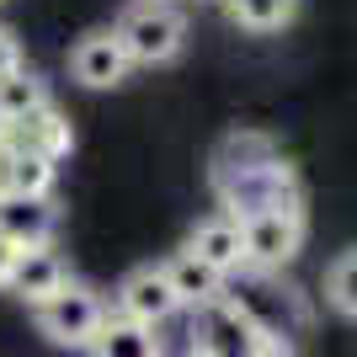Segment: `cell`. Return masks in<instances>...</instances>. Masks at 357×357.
Instances as JSON below:
<instances>
[{
  "label": "cell",
  "mask_w": 357,
  "mask_h": 357,
  "mask_svg": "<svg viewBox=\"0 0 357 357\" xmlns=\"http://www.w3.org/2000/svg\"><path fill=\"white\" fill-rule=\"evenodd\" d=\"M213 192H219L224 213H261V208H304V187H298V171L272 155V160H256L245 171H213Z\"/></svg>",
  "instance_id": "obj_1"
},
{
  "label": "cell",
  "mask_w": 357,
  "mask_h": 357,
  "mask_svg": "<svg viewBox=\"0 0 357 357\" xmlns=\"http://www.w3.org/2000/svg\"><path fill=\"white\" fill-rule=\"evenodd\" d=\"M112 32H118L128 64H144V70L171 64L181 48H187V16H181L171 0H139V6H128Z\"/></svg>",
  "instance_id": "obj_2"
},
{
  "label": "cell",
  "mask_w": 357,
  "mask_h": 357,
  "mask_svg": "<svg viewBox=\"0 0 357 357\" xmlns=\"http://www.w3.org/2000/svg\"><path fill=\"white\" fill-rule=\"evenodd\" d=\"M38 331H43L54 347H80L86 352L91 342H96V331H102V320H107V298L96 294V288H86V283H64L54 298H43L38 304Z\"/></svg>",
  "instance_id": "obj_3"
},
{
  "label": "cell",
  "mask_w": 357,
  "mask_h": 357,
  "mask_svg": "<svg viewBox=\"0 0 357 357\" xmlns=\"http://www.w3.org/2000/svg\"><path fill=\"white\" fill-rule=\"evenodd\" d=\"M240 229H245V272H283L304 245V208L245 213Z\"/></svg>",
  "instance_id": "obj_4"
},
{
  "label": "cell",
  "mask_w": 357,
  "mask_h": 357,
  "mask_svg": "<svg viewBox=\"0 0 357 357\" xmlns=\"http://www.w3.org/2000/svg\"><path fill=\"white\" fill-rule=\"evenodd\" d=\"M192 347H203V352H213V357H256L261 347H272V336H261V326H256L251 314L240 310L229 294H219L213 304L197 310Z\"/></svg>",
  "instance_id": "obj_5"
},
{
  "label": "cell",
  "mask_w": 357,
  "mask_h": 357,
  "mask_svg": "<svg viewBox=\"0 0 357 357\" xmlns=\"http://www.w3.org/2000/svg\"><path fill=\"white\" fill-rule=\"evenodd\" d=\"M128 54H123V43H118V32L112 27H91V32H80L75 38V48H70V75H75V86H86V91H112V86H123L128 80Z\"/></svg>",
  "instance_id": "obj_6"
},
{
  "label": "cell",
  "mask_w": 357,
  "mask_h": 357,
  "mask_svg": "<svg viewBox=\"0 0 357 357\" xmlns=\"http://www.w3.org/2000/svg\"><path fill=\"white\" fill-rule=\"evenodd\" d=\"M118 314L144 320V326H155V331H160L171 314H181V298H176V288H171V278H165L160 261L134 267V272L118 283Z\"/></svg>",
  "instance_id": "obj_7"
},
{
  "label": "cell",
  "mask_w": 357,
  "mask_h": 357,
  "mask_svg": "<svg viewBox=\"0 0 357 357\" xmlns=\"http://www.w3.org/2000/svg\"><path fill=\"white\" fill-rule=\"evenodd\" d=\"M0 144L6 149H27V155H48V160H64V155L75 149V128H70V118H64L54 102H43L38 112H27V118L0 123Z\"/></svg>",
  "instance_id": "obj_8"
},
{
  "label": "cell",
  "mask_w": 357,
  "mask_h": 357,
  "mask_svg": "<svg viewBox=\"0 0 357 357\" xmlns=\"http://www.w3.org/2000/svg\"><path fill=\"white\" fill-rule=\"evenodd\" d=\"M64 283H70V261H64L54 245H27V251H16V267H11V278H6V294L27 298L32 310H38V304L54 298Z\"/></svg>",
  "instance_id": "obj_9"
},
{
  "label": "cell",
  "mask_w": 357,
  "mask_h": 357,
  "mask_svg": "<svg viewBox=\"0 0 357 357\" xmlns=\"http://www.w3.org/2000/svg\"><path fill=\"white\" fill-rule=\"evenodd\" d=\"M0 235L11 240L16 251H27V245H54V235H59V208H54V197H0Z\"/></svg>",
  "instance_id": "obj_10"
},
{
  "label": "cell",
  "mask_w": 357,
  "mask_h": 357,
  "mask_svg": "<svg viewBox=\"0 0 357 357\" xmlns=\"http://www.w3.org/2000/svg\"><path fill=\"white\" fill-rule=\"evenodd\" d=\"M165 267V278H171V288H176V298H181V310H203V304H213V298L224 294V278L213 261H203V256L192 251V245H181V251H171L160 261Z\"/></svg>",
  "instance_id": "obj_11"
},
{
  "label": "cell",
  "mask_w": 357,
  "mask_h": 357,
  "mask_svg": "<svg viewBox=\"0 0 357 357\" xmlns=\"http://www.w3.org/2000/svg\"><path fill=\"white\" fill-rule=\"evenodd\" d=\"M187 245H192L203 261H213V267L224 272V278H235L240 267H245V229H240L235 213H208V219H197V229L187 235Z\"/></svg>",
  "instance_id": "obj_12"
},
{
  "label": "cell",
  "mask_w": 357,
  "mask_h": 357,
  "mask_svg": "<svg viewBox=\"0 0 357 357\" xmlns=\"http://www.w3.org/2000/svg\"><path fill=\"white\" fill-rule=\"evenodd\" d=\"M91 357H160V336H155V326H144V320H128V314L107 310L102 331H96V342L86 347Z\"/></svg>",
  "instance_id": "obj_13"
},
{
  "label": "cell",
  "mask_w": 357,
  "mask_h": 357,
  "mask_svg": "<svg viewBox=\"0 0 357 357\" xmlns=\"http://www.w3.org/2000/svg\"><path fill=\"white\" fill-rule=\"evenodd\" d=\"M219 6L240 32H256V38L283 32L298 22V0H219Z\"/></svg>",
  "instance_id": "obj_14"
},
{
  "label": "cell",
  "mask_w": 357,
  "mask_h": 357,
  "mask_svg": "<svg viewBox=\"0 0 357 357\" xmlns=\"http://www.w3.org/2000/svg\"><path fill=\"white\" fill-rule=\"evenodd\" d=\"M54 181H59V160H48V155H27V149H11L6 197H54Z\"/></svg>",
  "instance_id": "obj_15"
},
{
  "label": "cell",
  "mask_w": 357,
  "mask_h": 357,
  "mask_svg": "<svg viewBox=\"0 0 357 357\" xmlns=\"http://www.w3.org/2000/svg\"><path fill=\"white\" fill-rule=\"evenodd\" d=\"M43 102H48V86H43V75L27 70V64H16V70L0 80V123L27 118V112H38Z\"/></svg>",
  "instance_id": "obj_16"
},
{
  "label": "cell",
  "mask_w": 357,
  "mask_h": 357,
  "mask_svg": "<svg viewBox=\"0 0 357 357\" xmlns=\"http://www.w3.org/2000/svg\"><path fill=\"white\" fill-rule=\"evenodd\" d=\"M326 304L336 314H347V320H357V251L336 256L326 272Z\"/></svg>",
  "instance_id": "obj_17"
},
{
  "label": "cell",
  "mask_w": 357,
  "mask_h": 357,
  "mask_svg": "<svg viewBox=\"0 0 357 357\" xmlns=\"http://www.w3.org/2000/svg\"><path fill=\"white\" fill-rule=\"evenodd\" d=\"M16 64H22V43H16L11 32L0 27V80H6V75H11Z\"/></svg>",
  "instance_id": "obj_18"
},
{
  "label": "cell",
  "mask_w": 357,
  "mask_h": 357,
  "mask_svg": "<svg viewBox=\"0 0 357 357\" xmlns=\"http://www.w3.org/2000/svg\"><path fill=\"white\" fill-rule=\"evenodd\" d=\"M11 267H16V245L6 235H0V288H6V278H11Z\"/></svg>",
  "instance_id": "obj_19"
},
{
  "label": "cell",
  "mask_w": 357,
  "mask_h": 357,
  "mask_svg": "<svg viewBox=\"0 0 357 357\" xmlns=\"http://www.w3.org/2000/svg\"><path fill=\"white\" fill-rule=\"evenodd\" d=\"M6 176H11V149L0 144V197H6Z\"/></svg>",
  "instance_id": "obj_20"
},
{
  "label": "cell",
  "mask_w": 357,
  "mask_h": 357,
  "mask_svg": "<svg viewBox=\"0 0 357 357\" xmlns=\"http://www.w3.org/2000/svg\"><path fill=\"white\" fill-rule=\"evenodd\" d=\"M256 357H294V347H288V342H272V347H261Z\"/></svg>",
  "instance_id": "obj_21"
},
{
  "label": "cell",
  "mask_w": 357,
  "mask_h": 357,
  "mask_svg": "<svg viewBox=\"0 0 357 357\" xmlns=\"http://www.w3.org/2000/svg\"><path fill=\"white\" fill-rule=\"evenodd\" d=\"M187 357H213V352H203V347H192V352H187Z\"/></svg>",
  "instance_id": "obj_22"
}]
</instances>
